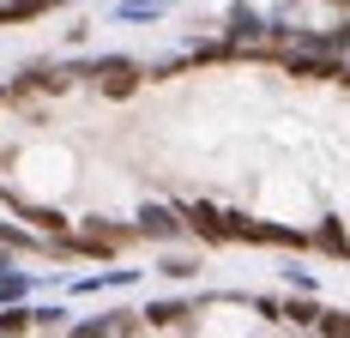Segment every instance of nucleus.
I'll use <instances>...</instances> for the list:
<instances>
[{
    "mask_svg": "<svg viewBox=\"0 0 350 338\" xmlns=\"http://www.w3.org/2000/svg\"><path fill=\"white\" fill-rule=\"evenodd\" d=\"M97 85H103V97H127V91L139 85V67H133V61H109Z\"/></svg>",
    "mask_w": 350,
    "mask_h": 338,
    "instance_id": "f257e3e1",
    "label": "nucleus"
},
{
    "mask_svg": "<svg viewBox=\"0 0 350 338\" xmlns=\"http://www.w3.org/2000/svg\"><path fill=\"white\" fill-rule=\"evenodd\" d=\"M139 230L145 236H170L175 224H170V211H139Z\"/></svg>",
    "mask_w": 350,
    "mask_h": 338,
    "instance_id": "f03ea898",
    "label": "nucleus"
}]
</instances>
